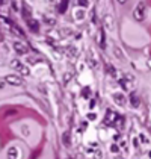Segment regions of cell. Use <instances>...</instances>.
Returning <instances> with one entry per match:
<instances>
[{
	"instance_id": "6da1fadb",
	"label": "cell",
	"mask_w": 151,
	"mask_h": 159,
	"mask_svg": "<svg viewBox=\"0 0 151 159\" xmlns=\"http://www.w3.org/2000/svg\"><path fill=\"white\" fill-rule=\"evenodd\" d=\"M135 82H136V79L132 74H123L121 79H119V85L123 86L124 91H130L133 88V85H135Z\"/></svg>"
},
{
	"instance_id": "7a4b0ae2",
	"label": "cell",
	"mask_w": 151,
	"mask_h": 159,
	"mask_svg": "<svg viewBox=\"0 0 151 159\" xmlns=\"http://www.w3.org/2000/svg\"><path fill=\"white\" fill-rule=\"evenodd\" d=\"M124 123V118L121 117V115H118L116 112H113V111L107 109L106 111V117H104V123L106 124H110V126H113L115 123Z\"/></svg>"
},
{
	"instance_id": "3957f363",
	"label": "cell",
	"mask_w": 151,
	"mask_h": 159,
	"mask_svg": "<svg viewBox=\"0 0 151 159\" xmlns=\"http://www.w3.org/2000/svg\"><path fill=\"white\" fill-rule=\"evenodd\" d=\"M145 14H147L145 3H144V2H139L138 6H136L135 11H133V18H135L136 21H142V20L145 18Z\"/></svg>"
},
{
	"instance_id": "277c9868",
	"label": "cell",
	"mask_w": 151,
	"mask_h": 159,
	"mask_svg": "<svg viewBox=\"0 0 151 159\" xmlns=\"http://www.w3.org/2000/svg\"><path fill=\"white\" fill-rule=\"evenodd\" d=\"M11 67H12V68H15L18 73L24 74V76H27V74L30 73V71H29V68H27V67H24V65L18 61V59H12V61H11Z\"/></svg>"
},
{
	"instance_id": "5b68a950",
	"label": "cell",
	"mask_w": 151,
	"mask_h": 159,
	"mask_svg": "<svg viewBox=\"0 0 151 159\" xmlns=\"http://www.w3.org/2000/svg\"><path fill=\"white\" fill-rule=\"evenodd\" d=\"M5 80L9 84V85H14V86H21L23 85V79L20 76H14V74H8L5 77Z\"/></svg>"
},
{
	"instance_id": "8992f818",
	"label": "cell",
	"mask_w": 151,
	"mask_h": 159,
	"mask_svg": "<svg viewBox=\"0 0 151 159\" xmlns=\"http://www.w3.org/2000/svg\"><path fill=\"white\" fill-rule=\"evenodd\" d=\"M14 50L18 53V55H26L27 53V47H26V44H23V43H20V41H15L12 44Z\"/></svg>"
},
{
	"instance_id": "52a82bcc",
	"label": "cell",
	"mask_w": 151,
	"mask_h": 159,
	"mask_svg": "<svg viewBox=\"0 0 151 159\" xmlns=\"http://www.w3.org/2000/svg\"><path fill=\"white\" fill-rule=\"evenodd\" d=\"M97 39H98V44H100L101 49H106V32H104L103 27L98 29V37H97Z\"/></svg>"
},
{
	"instance_id": "ba28073f",
	"label": "cell",
	"mask_w": 151,
	"mask_h": 159,
	"mask_svg": "<svg viewBox=\"0 0 151 159\" xmlns=\"http://www.w3.org/2000/svg\"><path fill=\"white\" fill-rule=\"evenodd\" d=\"M113 100L118 106H124L126 105V97L123 96V93H115L113 94Z\"/></svg>"
},
{
	"instance_id": "9c48e42d",
	"label": "cell",
	"mask_w": 151,
	"mask_h": 159,
	"mask_svg": "<svg viewBox=\"0 0 151 159\" xmlns=\"http://www.w3.org/2000/svg\"><path fill=\"white\" fill-rule=\"evenodd\" d=\"M8 158H9V159H20V158H21L20 150H18L17 147H11V148L8 150Z\"/></svg>"
},
{
	"instance_id": "30bf717a",
	"label": "cell",
	"mask_w": 151,
	"mask_h": 159,
	"mask_svg": "<svg viewBox=\"0 0 151 159\" xmlns=\"http://www.w3.org/2000/svg\"><path fill=\"white\" fill-rule=\"evenodd\" d=\"M27 26H29V29H30L32 32H35V34H37L38 30H39V25H38V20H33L32 17H30V18H27Z\"/></svg>"
},
{
	"instance_id": "8fae6325",
	"label": "cell",
	"mask_w": 151,
	"mask_h": 159,
	"mask_svg": "<svg viewBox=\"0 0 151 159\" xmlns=\"http://www.w3.org/2000/svg\"><path fill=\"white\" fill-rule=\"evenodd\" d=\"M106 71H107V74H110L112 77H115V79H121V76H123V74L118 73L116 68L112 67V65H107V67H106Z\"/></svg>"
},
{
	"instance_id": "7c38bea8",
	"label": "cell",
	"mask_w": 151,
	"mask_h": 159,
	"mask_svg": "<svg viewBox=\"0 0 151 159\" xmlns=\"http://www.w3.org/2000/svg\"><path fill=\"white\" fill-rule=\"evenodd\" d=\"M130 103H132L133 108H138L139 106V97L136 93H132V94H130Z\"/></svg>"
},
{
	"instance_id": "4fadbf2b",
	"label": "cell",
	"mask_w": 151,
	"mask_h": 159,
	"mask_svg": "<svg viewBox=\"0 0 151 159\" xmlns=\"http://www.w3.org/2000/svg\"><path fill=\"white\" fill-rule=\"evenodd\" d=\"M104 26L109 29V27H113V18L110 17V15H106L104 17Z\"/></svg>"
},
{
	"instance_id": "5bb4252c",
	"label": "cell",
	"mask_w": 151,
	"mask_h": 159,
	"mask_svg": "<svg viewBox=\"0 0 151 159\" xmlns=\"http://www.w3.org/2000/svg\"><path fill=\"white\" fill-rule=\"evenodd\" d=\"M68 2H70V0H61V5H59V12H61V14H63L65 11H67Z\"/></svg>"
},
{
	"instance_id": "9a60e30c",
	"label": "cell",
	"mask_w": 151,
	"mask_h": 159,
	"mask_svg": "<svg viewBox=\"0 0 151 159\" xmlns=\"http://www.w3.org/2000/svg\"><path fill=\"white\" fill-rule=\"evenodd\" d=\"M113 53H115V56H116L118 59H121V61H124V53H123L121 50L118 49V47H113Z\"/></svg>"
},
{
	"instance_id": "2e32d148",
	"label": "cell",
	"mask_w": 151,
	"mask_h": 159,
	"mask_svg": "<svg viewBox=\"0 0 151 159\" xmlns=\"http://www.w3.org/2000/svg\"><path fill=\"white\" fill-rule=\"evenodd\" d=\"M62 141H63V144L68 147L71 143H70V132L67 130V132H63V135H62Z\"/></svg>"
},
{
	"instance_id": "e0dca14e",
	"label": "cell",
	"mask_w": 151,
	"mask_h": 159,
	"mask_svg": "<svg viewBox=\"0 0 151 159\" xmlns=\"http://www.w3.org/2000/svg\"><path fill=\"white\" fill-rule=\"evenodd\" d=\"M88 61H89V64H91V65H92V67H97V61H95V59H94V55H92V52H89Z\"/></svg>"
},
{
	"instance_id": "ac0fdd59",
	"label": "cell",
	"mask_w": 151,
	"mask_h": 159,
	"mask_svg": "<svg viewBox=\"0 0 151 159\" xmlns=\"http://www.w3.org/2000/svg\"><path fill=\"white\" fill-rule=\"evenodd\" d=\"M82 93H83L82 96H83L85 98H88L89 96H91V89H89V88H83V91H82Z\"/></svg>"
},
{
	"instance_id": "d6986e66",
	"label": "cell",
	"mask_w": 151,
	"mask_h": 159,
	"mask_svg": "<svg viewBox=\"0 0 151 159\" xmlns=\"http://www.w3.org/2000/svg\"><path fill=\"white\" fill-rule=\"evenodd\" d=\"M24 17H27V18H30V8L27 6V5H24Z\"/></svg>"
},
{
	"instance_id": "ffe728a7",
	"label": "cell",
	"mask_w": 151,
	"mask_h": 159,
	"mask_svg": "<svg viewBox=\"0 0 151 159\" xmlns=\"http://www.w3.org/2000/svg\"><path fill=\"white\" fill-rule=\"evenodd\" d=\"M79 5H80V6H83V8H88L89 2L88 0H79Z\"/></svg>"
},
{
	"instance_id": "44dd1931",
	"label": "cell",
	"mask_w": 151,
	"mask_h": 159,
	"mask_svg": "<svg viewBox=\"0 0 151 159\" xmlns=\"http://www.w3.org/2000/svg\"><path fill=\"white\" fill-rule=\"evenodd\" d=\"M97 118V115L94 114V112H91V114H88V120H91V121H94Z\"/></svg>"
},
{
	"instance_id": "7402d4cb",
	"label": "cell",
	"mask_w": 151,
	"mask_h": 159,
	"mask_svg": "<svg viewBox=\"0 0 151 159\" xmlns=\"http://www.w3.org/2000/svg\"><path fill=\"white\" fill-rule=\"evenodd\" d=\"M91 18H92V21H94V23L97 21V20H95V11H94V9L91 11Z\"/></svg>"
},
{
	"instance_id": "603a6c76",
	"label": "cell",
	"mask_w": 151,
	"mask_h": 159,
	"mask_svg": "<svg viewBox=\"0 0 151 159\" xmlns=\"http://www.w3.org/2000/svg\"><path fill=\"white\" fill-rule=\"evenodd\" d=\"M101 156H103V155H101V152L100 150H97V152H95V159H101Z\"/></svg>"
},
{
	"instance_id": "cb8c5ba5",
	"label": "cell",
	"mask_w": 151,
	"mask_h": 159,
	"mask_svg": "<svg viewBox=\"0 0 151 159\" xmlns=\"http://www.w3.org/2000/svg\"><path fill=\"white\" fill-rule=\"evenodd\" d=\"M70 79H71V74H65V84H67Z\"/></svg>"
},
{
	"instance_id": "d4e9b609",
	"label": "cell",
	"mask_w": 151,
	"mask_h": 159,
	"mask_svg": "<svg viewBox=\"0 0 151 159\" xmlns=\"http://www.w3.org/2000/svg\"><path fill=\"white\" fill-rule=\"evenodd\" d=\"M89 108H91V109H92V108H95V102H94V100L89 103Z\"/></svg>"
},
{
	"instance_id": "484cf974",
	"label": "cell",
	"mask_w": 151,
	"mask_h": 159,
	"mask_svg": "<svg viewBox=\"0 0 151 159\" xmlns=\"http://www.w3.org/2000/svg\"><path fill=\"white\" fill-rule=\"evenodd\" d=\"M110 150H112V152H118V147H116V146H110Z\"/></svg>"
},
{
	"instance_id": "4316f807",
	"label": "cell",
	"mask_w": 151,
	"mask_h": 159,
	"mask_svg": "<svg viewBox=\"0 0 151 159\" xmlns=\"http://www.w3.org/2000/svg\"><path fill=\"white\" fill-rule=\"evenodd\" d=\"M127 0H118V3H121V5H123V3H126Z\"/></svg>"
},
{
	"instance_id": "83f0119b",
	"label": "cell",
	"mask_w": 151,
	"mask_h": 159,
	"mask_svg": "<svg viewBox=\"0 0 151 159\" xmlns=\"http://www.w3.org/2000/svg\"><path fill=\"white\" fill-rule=\"evenodd\" d=\"M2 88H3V82H0V89H2Z\"/></svg>"
},
{
	"instance_id": "f1b7e54d",
	"label": "cell",
	"mask_w": 151,
	"mask_h": 159,
	"mask_svg": "<svg viewBox=\"0 0 151 159\" xmlns=\"http://www.w3.org/2000/svg\"><path fill=\"white\" fill-rule=\"evenodd\" d=\"M0 3H2V5H3V3H5V0H0Z\"/></svg>"
},
{
	"instance_id": "f546056e",
	"label": "cell",
	"mask_w": 151,
	"mask_h": 159,
	"mask_svg": "<svg viewBox=\"0 0 151 159\" xmlns=\"http://www.w3.org/2000/svg\"><path fill=\"white\" fill-rule=\"evenodd\" d=\"M148 65H150V67H151V61H150V62H148Z\"/></svg>"
},
{
	"instance_id": "4dcf8cb0",
	"label": "cell",
	"mask_w": 151,
	"mask_h": 159,
	"mask_svg": "<svg viewBox=\"0 0 151 159\" xmlns=\"http://www.w3.org/2000/svg\"><path fill=\"white\" fill-rule=\"evenodd\" d=\"M68 159H70V158H68Z\"/></svg>"
}]
</instances>
